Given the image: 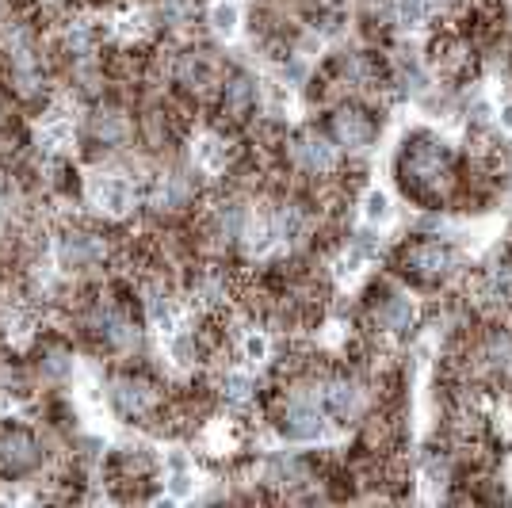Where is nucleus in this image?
I'll return each instance as SVG.
<instances>
[{
	"mask_svg": "<svg viewBox=\"0 0 512 508\" xmlns=\"http://www.w3.org/2000/svg\"><path fill=\"white\" fill-rule=\"evenodd\" d=\"M451 161H455V153H451V146L440 134L417 130V134L406 138V146H402L398 161H394L398 184L406 188L413 203L436 207L451 188Z\"/></svg>",
	"mask_w": 512,
	"mask_h": 508,
	"instance_id": "f257e3e1",
	"label": "nucleus"
},
{
	"mask_svg": "<svg viewBox=\"0 0 512 508\" xmlns=\"http://www.w3.org/2000/svg\"><path fill=\"white\" fill-rule=\"evenodd\" d=\"M329 417L321 409V382H295L276 409V432L291 444H314L325 436Z\"/></svg>",
	"mask_w": 512,
	"mask_h": 508,
	"instance_id": "f03ea898",
	"label": "nucleus"
},
{
	"mask_svg": "<svg viewBox=\"0 0 512 508\" xmlns=\"http://www.w3.org/2000/svg\"><path fill=\"white\" fill-rule=\"evenodd\" d=\"M398 272L425 287H444L463 272V256L448 245V237H421L398 253Z\"/></svg>",
	"mask_w": 512,
	"mask_h": 508,
	"instance_id": "7ed1b4c3",
	"label": "nucleus"
},
{
	"mask_svg": "<svg viewBox=\"0 0 512 508\" xmlns=\"http://www.w3.org/2000/svg\"><path fill=\"white\" fill-rule=\"evenodd\" d=\"M107 256H111V241H107L100 230L81 226V222L65 226V230L58 233V241H54V260H58V268H62L65 276L96 272V268L107 264Z\"/></svg>",
	"mask_w": 512,
	"mask_h": 508,
	"instance_id": "20e7f679",
	"label": "nucleus"
},
{
	"mask_svg": "<svg viewBox=\"0 0 512 508\" xmlns=\"http://www.w3.org/2000/svg\"><path fill=\"white\" fill-rule=\"evenodd\" d=\"M85 329L92 337L104 344L107 352H138L142 348V329L130 321V314L119 306V302H111V298H100V302H92L85 314Z\"/></svg>",
	"mask_w": 512,
	"mask_h": 508,
	"instance_id": "39448f33",
	"label": "nucleus"
},
{
	"mask_svg": "<svg viewBox=\"0 0 512 508\" xmlns=\"http://www.w3.org/2000/svg\"><path fill=\"white\" fill-rule=\"evenodd\" d=\"M107 402L130 424H142L161 413V390L142 375H119L107 382Z\"/></svg>",
	"mask_w": 512,
	"mask_h": 508,
	"instance_id": "423d86ee",
	"label": "nucleus"
},
{
	"mask_svg": "<svg viewBox=\"0 0 512 508\" xmlns=\"http://www.w3.org/2000/svg\"><path fill=\"white\" fill-rule=\"evenodd\" d=\"M417 318H421V310H417V298L409 291H379L367 302V321L379 337H406L417 329Z\"/></svg>",
	"mask_w": 512,
	"mask_h": 508,
	"instance_id": "0eeeda50",
	"label": "nucleus"
},
{
	"mask_svg": "<svg viewBox=\"0 0 512 508\" xmlns=\"http://www.w3.org/2000/svg\"><path fill=\"white\" fill-rule=\"evenodd\" d=\"M321 409L329 424L337 428H352L363 421L367 413V386L352 375H333V379H321Z\"/></svg>",
	"mask_w": 512,
	"mask_h": 508,
	"instance_id": "6e6552de",
	"label": "nucleus"
},
{
	"mask_svg": "<svg viewBox=\"0 0 512 508\" xmlns=\"http://www.w3.org/2000/svg\"><path fill=\"white\" fill-rule=\"evenodd\" d=\"M287 153H291V165L306 176H329L341 165V146L333 138H325L318 130H299L291 142H287Z\"/></svg>",
	"mask_w": 512,
	"mask_h": 508,
	"instance_id": "1a4fd4ad",
	"label": "nucleus"
},
{
	"mask_svg": "<svg viewBox=\"0 0 512 508\" xmlns=\"http://www.w3.org/2000/svg\"><path fill=\"white\" fill-rule=\"evenodd\" d=\"M39 463H43V444L35 440V432H27L20 424L0 428V474L4 478L35 474Z\"/></svg>",
	"mask_w": 512,
	"mask_h": 508,
	"instance_id": "9d476101",
	"label": "nucleus"
},
{
	"mask_svg": "<svg viewBox=\"0 0 512 508\" xmlns=\"http://www.w3.org/2000/svg\"><path fill=\"white\" fill-rule=\"evenodd\" d=\"M88 203L104 218H127L138 203V191H134V180L123 176V172H96L88 180Z\"/></svg>",
	"mask_w": 512,
	"mask_h": 508,
	"instance_id": "9b49d317",
	"label": "nucleus"
},
{
	"mask_svg": "<svg viewBox=\"0 0 512 508\" xmlns=\"http://www.w3.org/2000/svg\"><path fill=\"white\" fill-rule=\"evenodd\" d=\"M333 142L348 153H371L379 142V127L363 107H341L333 115Z\"/></svg>",
	"mask_w": 512,
	"mask_h": 508,
	"instance_id": "f8f14e48",
	"label": "nucleus"
},
{
	"mask_svg": "<svg viewBox=\"0 0 512 508\" xmlns=\"http://www.w3.org/2000/svg\"><path fill=\"white\" fill-rule=\"evenodd\" d=\"M249 222H253V211H249V203L237 199V195L218 199L211 211H207V230H211V237L218 245H241Z\"/></svg>",
	"mask_w": 512,
	"mask_h": 508,
	"instance_id": "ddd939ff",
	"label": "nucleus"
},
{
	"mask_svg": "<svg viewBox=\"0 0 512 508\" xmlns=\"http://www.w3.org/2000/svg\"><path fill=\"white\" fill-rule=\"evenodd\" d=\"M195 180L188 172H161L150 184V207L157 214H180L195 203Z\"/></svg>",
	"mask_w": 512,
	"mask_h": 508,
	"instance_id": "4468645a",
	"label": "nucleus"
},
{
	"mask_svg": "<svg viewBox=\"0 0 512 508\" xmlns=\"http://www.w3.org/2000/svg\"><path fill=\"white\" fill-rule=\"evenodd\" d=\"M218 104H222V115L230 123H245L256 107H260V85H256L249 73H234V77H226L222 88H218Z\"/></svg>",
	"mask_w": 512,
	"mask_h": 508,
	"instance_id": "2eb2a0df",
	"label": "nucleus"
},
{
	"mask_svg": "<svg viewBox=\"0 0 512 508\" xmlns=\"http://www.w3.org/2000/svg\"><path fill=\"white\" fill-rule=\"evenodd\" d=\"M88 134L100 149H123L134 138V123L123 107H96L88 115Z\"/></svg>",
	"mask_w": 512,
	"mask_h": 508,
	"instance_id": "dca6fc26",
	"label": "nucleus"
},
{
	"mask_svg": "<svg viewBox=\"0 0 512 508\" xmlns=\"http://www.w3.org/2000/svg\"><path fill=\"white\" fill-rule=\"evenodd\" d=\"M390 81L406 92L409 100H425L428 92H432V69H428L425 58H417V54H409V50H398V58L390 65Z\"/></svg>",
	"mask_w": 512,
	"mask_h": 508,
	"instance_id": "f3484780",
	"label": "nucleus"
},
{
	"mask_svg": "<svg viewBox=\"0 0 512 508\" xmlns=\"http://www.w3.org/2000/svg\"><path fill=\"white\" fill-rule=\"evenodd\" d=\"M172 77H176V85H184L192 96H203V92H211L218 85V69H214V62L203 50L180 54L176 65H172Z\"/></svg>",
	"mask_w": 512,
	"mask_h": 508,
	"instance_id": "a211bd4d",
	"label": "nucleus"
},
{
	"mask_svg": "<svg viewBox=\"0 0 512 508\" xmlns=\"http://www.w3.org/2000/svg\"><path fill=\"white\" fill-rule=\"evenodd\" d=\"M268 218H272L276 241H279V245H287V249L302 245V241L314 233V214L306 211L302 203H279V207L268 214Z\"/></svg>",
	"mask_w": 512,
	"mask_h": 508,
	"instance_id": "6ab92c4d",
	"label": "nucleus"
},
{
	"mask_svg": "<svg viewBox=\"0 0 512 508\" xmlns=\"http://www.w3.org/2000/svg\"><path fill=\"white\" fill-rule=\"evenodd\" d=\"M230 161H234V146L222 134L207 130V134H199L192 142V165L203 176H222V172L230 169Z\"/></svg>",
	"mask_w": 512,
	"mask_h": 508,
	"instance_id": "aec40b11",
	"label": "nucleus"
},
{
	"mask_svg": "<svg viewBox=\"0 0 512 508\" xmlns=\"http://www.w3.org/2000/svg\"><path fill=\"white\" fill-rule=\"evenodd\" d=\"M264 482L268 486H283V489H295L310 482V466L306 459H299L295 451H276L264 459Z\"/></svg>",
	"mask_w": 512,
	"mask_h": 508,
	"instance_id": "412c9836",
	"label": "nucleus"
},
{
	"mask_svg": "<svg viewBox=\"0 0 512 508\" xmlns=\"http://www.w3.org/2000/svg\"><path fill=\"white\" fill-rule=\"evenodd\" d=\"M394 20L402 23L406 31H421L428 23H436L440 16H448L455 8V0H394Z\"/></svg>",
	"mask_w": 512,
	"mask_h": 508,
	"instance_id": "4be33fe9",
	"label": "nucleus"
},
{
	"mask_svg": "<svg viewBox=\"0 0 512 508\" xmlns=\"http://www.w3.org/2000/svg\"><path fill=\"white\" fill-rule=\"evenodd\" d=\"M218 398L230 409H249L256 402V379L249 367H230L218 375Z\"/></svg>",
	"mask_w": 512,
	"mask_h": 508,
	"instance_id": "5701e85b",
	"label": "nucleus"
},
{
	"mask_svg": "<svg viewBox=\"0 0 512 508\" xmlns=\"http://www.w3.org/2000/svg\"><path fill=\"white\" fill-rule=\"evenodd\" d=\"M100 35H107V27L100 31L92 20H69L65 23V50L73 54V58H88L92 50H96V43H100Z\"/></svg>",
	"mask_w": 512,
	"mask_h": 508,
	"instance_id": "b1692460",
	"label": "nucleus"
},
{
	"mask_svg": "<svg viewBox=\"0 0 512 508\" xmlns=\"http://www.w3.org/2000/svg\"><path fill=\"white\" fill-rule=\"evenodd\" d=\"M237 444H241L237 421H222V417L207 421V428H203V447H207L211 455H234Z\"/></svg>",
	"mask_w": 512,
	"mask_h": 508,
	"instance_id": "393cba45",
	"label": "nucleus"
},
{
	"mask_svg": "<svg viewBox=\"0 0 512 508\" xmlns=\"http://www.w3.org/2000/svg\"><path fill=\"white\" fill-rule=\"evenodd\" d=\"M150 23H153V16L146 8H123V12H115L111 31H115L123 43H142V39L150 35Z\"/></svg>",
	"mask_w": 512,
	"mask_h": 508,
	"instance_id": "a878e982",
	"label": "nucleus"
},
{
	"mask_svg": "<svg viewBox=\"0 0 512 508\" xmlns=\"http://www.w3.org/2000/svg\"><path fill=\"white\" fill-rule=\"evenodd\" d=\"M207 23H211V31L218 39H237L241 35V8H237V0H214L211 8H207Z\"/></svg>",
	"mask_w": 512,
	"mask_h": 508,
	"instance_id": "bb28decb",
	"label": "nucleus"
},
{
	"mask_svg": "<svg viewBox=\"0 0 512 508\" xmlns=\"http://www.w3.org/2000/svg\"><path fill=\"white\" fill-rule=\"evenodd\" d=\"M360 218H363V226H386L390 218H394V199L386 195L383 188H367L363 191V199H360Z\"/></svg>",
	"mask_w": 512,
	"mask_h": 508,
	"instance_id": "cd10ccee",
	"label": "nucleus"
},
{
	"mask_svg": "<svg viewBox=\"0 0 512 508\" xmlns=\"http://www.w3.org/2000/svg\"><path fill=\"white\" fill-rule=\"evenodd\" d=\"M199 0H153V23L161 27H188L195 20Z\"/></svg>",
	"mask_w": 512,
	"mask_h": 508,
	"instance_id": "c85d7f7f",
	"label": "nucleus"
},
{
	"mask_svg": "<svg viewBox=\"0 0 512 508\" xmlns=\"http://www.w3.org/2000/svg\"><path fill=\"white\" fill-rule=\"evenodd\" d=\"M73 146V119L69 115H50L39 130V149L43 153H62Z\"/></svg>",
	"mask_w": 512,
	"mask_h": 508,
	"instance_id": "c756f323",
	"label": "nucleus"
},
{
	"mask_svg": "<svg viewBox=\"0 0 512 508\" xmlns=\"http://www.w3.org/2000/svg\"><path fill=\"white\" fill-rule=\"evenodd\" d=\"M195 493H199V474H195V466L165 470V497H169V501H192Z\"/></svg>",
	"mask_w": 512,
	"mask_h": 508,
	"instance_id": "7c9ffc66",
	"label": "nucleus"
},
{
	"mask_svg": "<svg viewBox=\"0 0 512 508\" xmlns=\"http://www.w3.org/2000/svg\"><path fill=\"white\" fill-rule=\"evenodd\" d=\"M241 360L249 367H264L272 360V337L268 333H256V329H245L241 333Z\"/></svg>",
	"mask_w": 512,
	"mask_h": 508,
	"instance_id": "2f4dec72",
	"label": "nucleus"
},
{
	"mask_svg": "<svg viewBox=\"0 0 512 508\" xmlns=\"http://www.w3.org/2000/svg\"><path fill=\"white\" fill-rule=\"evenodd\" d=\"M39 371H43L46 382H65V379H73L77 363H73V356H69L65 348H50L43 356V363H39Z\"/></svg>",
	"mask_w": 512,
	"mask_h": 508,
	"instance_id": "473e14b6",
	"label": "nucleus"
},
{
	"mask_svg": "<svg viewBox=\"0 0 512 508\" xmlns=\"http://www.w3.org/2000/svg\"><path fill=\"white\" fill-rule=\"evenodd\" d=\"M0 329H4V337L8 340H27L31 337V329H35V318H31L23 306H16V310H8V314L0 318Z\"/></svg>",
	"mask_w": 512,
	"mask_h": 508,
	"instance_id": "72a5a7b5",
	"label": "nucleus"
},
{
	"mask_svg": "<svg viewBox=\"0 0 512 508\" xmlns=\"http://www.w3.org/2000/svg\"><path fill=\"white\" fill-rule=\"evenodd\" d=\"M493 123L505 130V134H512V100H501V107L493 111Z\"/></svg>",
	"mask_w": 512,
	"mask_h": 508,
	"instance_id": "f704fd0d",
	"label": "nucleus"
},
{
	"mask_svg": "<svg viewBox=\"0 0 512 508\" xmlns=\"http://www.w3.org/2000/svg\"><path fill=\"white\" fill-rule=\"evenodd\" d=\"M509 203H512V199H509Z\"/></svg>",
	"mask_w": 512,
	"mask_h": 508,
	"instance_id": "c9c22d12",
	"label": "nucleus"
}]
</instances>
